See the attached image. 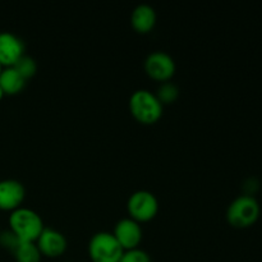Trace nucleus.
Instances as JSON below:
<instances>
[{"label": "nucleus", "mask_w": 262, "mask_h": 262, "mask_svg": "<svg viewBox=\"0 0 262 262\" xmlns=\"http://www.w3.org/2000/svg\"><path fill=\"white\" fill-rule=\"evenodd\" d=\"M26 188L15 179L0 181V210L14 211L25 201Z\"/></svg>", "instance_id": "nucleus-10"}, {"label": "nucleus", "mask_w": 262, "mask_h": 262, "mask_svg": "<svg viewBox=\"0 0 262 262\" xmlns=\"http://www.w3.org/2000/svg\"><path fill=\"white\" fill-rule=\"evenodd\" d=\"M25 55V43L17 35L8 31L0 32V64L3 68L13 67Z\"/></svg>", "instance_id": "nucleus-9"}, {"label": "nucleus", "mask_w": 262, "mask_h": 262, "mask_svg": "<svg viewBox=\"0 0 262 262\" xmlns=\"http://www.w3.org/2000/svg\"><path fill=\"white\" fill-rule=\"evenodd\" d=\"M2 71H3V67H2V64H0V73H2Z\"/></svg>", "instance_id": "nucleus-19"}, {"label": "nucleus", "mask_w": 262, "mask_h": 262, "mask_svg": "<svg viewBox=\"0 0 262 262\" xmlns=\"http://www.w3.org/2000/svg\"><path fill=\"white\" fill-rule=\"evenodd\" d=\"M41 255L48 257H58L66 252L68 247V241L66 235L54 228L45 227L41 232L40 237L36 241Z\"/></svg>", "instance_id": "nucleus-8"}, {"label": "nucleus", "mask_w": 262, "mask_h": 262, "mask_svg": "<svg viewBox=\"0 0 262 262\" xmlns=\"http://www.w3.org/2000/svg\"><path fill=\"white\" fill-rule=\"evenodd\" d=\"M20 243V241L18 239L17 235L12 232V230H4V232L0 233V245L4 248L9 250L10 252H14L15 248L18 247V245Z\"/></svg>", "instance_id": "nucleus-17"}, {"label": "nucleus", "mask_w": 262, "mask_h": 262, "mask_svg": "<svg viewBox=\"0 0 262 262\" xmlns=\"http://www.w3.org/2000/svg\"><path fill=\"white\" fill-rule=\"evenodd\" d=\"M260 205L251 194H242L230 202L227 210V220L235 228H247L260 217Z\"/></svg>", "instance_id": "nucleus-3"}, {"label": "nucleus", "mask_w": 262, "mask_h": 262, "mask_svg": "<svg viewBox=\"0 0 262 262\" xmlns=\"http://www.w3.org/2000/svg\"><path fill=\"white\" fill-rule=\"evenodd\" d=\"M123 247L110 232H97L89 242V255L92 262H119Z\"/></svg>", "instance_id": "nucleus-4"}, {"label": "nucleus", "mask_w": 262, "mask_h": 262, "mask_svg": "<svg viewBox=\"0 0 262 262\" xmlns=\"http://www.w3.org/2000/svg\"><path fill=\"white\" fill-rule=\"evenodd\" d=\"M164 105L154 92L146 89L136 90L129 97V110L136 120L143 124H152L163 115Z\"/></svg>", "instance_id": "nucleus-2"}, {"label": "nucleus", "mask_w": 262, "mask_h": 262, "mask_svg": "<svg viewBox=\"0 0 262 262\" xmlns=\"http://www.w3.org/2000/svg\"><path fill=\"white\" fill-rule=\"evenodd\" d=\"M113 234L120 243L123 250H132L137 248L142 241V228L140 223L132 217H123L117 222Z\"/></svg>", "instance_id": "nucleus-7"}, {"label": "nucleus", "mask_w": 262, "mask_h": 262, "mask_svg": "<svg viewBox=\"0 0 262 262\" xmlns=\"http://www.w3.org/2000/svg\"><path fill=\"white\" fill-rule=\"evenodd\" d=\"M156 19H158V15L154 7L146 3L138 4L130 14V25L140 33L150 32L155 27Z\"/></svg>", "instance_id": "nucleus-11"}, {"label": "nucleus", "mask_w": 262, "mask_h": 262, "mask_svg": "<svg viewBox=\"0 0 262 262\" xmlns=\"http://www.w3.org/2000/svg\"><path fill=\"white\" fill-rule=\"evenodd\" d=\"M176 61L173 56L166 51L156 50L148 54L145 59V71L155 81L166 82L170 81L176 73Z\"/></svg>", "instance_id": "nucleus-6"}, {"label": "nucleus", "mask_w": 262, "mask_h": 262, "mask_svg": "<svg viewBox=\"0 0 262 262\" xmlns=\"http://www.w3.org/2000/svg\"><path fill=\"white\" fill-rule=\"evenodd\" d=\"M13 256L17 262H40L42 257L36 242H20Z\"/></svg>", "instance_id": "nucleus-13"}, {"label": "nucleus", "mask_w": 262, "mask_h": 262, "mask_svg": "<svg viewBox=\"0 0 262 262\" xmlns=\"http://www.w3.org/2000/svg\"><path fill=\"white\" fill-rule=\"evenodd\" d=\"M26 79L13 67L3 68L0 73V87L5 95L19 94L26 86Z\"/></svg>", "instance_id": "nucleus-12"}, {"label": "nucleus", "mask_w": 262, "mask_h": 262, "mask_svg": "<svg viewBox=\"0 0 262 262\" xmlns=\"http://www.w3.org/2000/svg\"><path fill=\"white\" fill-rule=\"evenodd\" d=\"M119 262H151V257L146 251L137 247L132 250H125Z\"/></svg>", "instance_id": "nucleus-16"}, {"label": "nucleus", "mask_w": 262, "mask_h": 262, "mask_svg": "<svg viewBox=\"0 0 262 262\" xmlns=\"http://www.w3.org/2000/svg\"><path fill=\"white\" fill-rule=\"evenodd\" d=\"M4 91H3V89H2V87H0V100H2L3 99V97H4Z\"/></svg>", "instance_id": "nucleus-18"}, {"label": "nucleus", "mask_w": 262, "mask_h": 262, "mask_svg": "<svg viewBox=\"0 0 262 262\" xmlns=\"http://www.w3.org/2000/svg\"><path fill=\"white\" fill-rule=\"evenodd\" d=\"M156 97L159 99V101L163 105L165 104H171V102L176 101L179 96V89L176 83L170 81L161 82L159 84L158 90L155 92Z\"/></svg>", "instance_id": "nucleus-14"}, {"label": "nucleus", "mask_w": 262, "mask_h": 262, "mask_svg": "<svg viewBox=\"0 0 262 262\" xmlns=\"http://www.w3.org/2000/svg\"><path fill=\"white\" fill-rule=\"evenodd\" d=\"M13 68L27 81V79L32 78L36 74V72H37V63H36V60L32 56L26 55L25 54V55L20 56V58L15 61Z\"/></svg>", "instance_id": "nucleus-15"}, {"label": "nucleus", "mask_w": 262, "mask_h": 262, "mask_svg": "<svg viewBox=\"0 0 262 262\" xmlns=\"http://www.w3.org/2000/svg\"><path fill=\"white\" fill-rule=\"evenodd\" d=\"M127 210L129 217L142 223L154 219L159 211V201L155 194L146 189L133 192L127 201Z\"/></svg>", "instance_id": "nucleus-5"}, {"label": "nucleus", "mask_w": 262, "mask_h": 262, "mask_svg": "<svg viewBox=\"0 0 262 262\" xmlns=\"http://www.w3.org/2000/svg\"><path fill=\"white\" fill-rule=\"evenodd\" d=\"M43 228L42 219L35 210L20 206L10 212L9 229L20 242H36Z\"/></svg>", "instance_id": "nucleus-1"}]
</instances>
